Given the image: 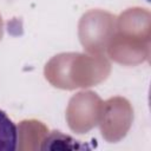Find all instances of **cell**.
Instances as JSON below:
<instances>
[{"instance_id": "obj_1", "label": "cell", "mask_w": 151, "mask_h": 151, "mask_svg": "<svg viewBox=\"0 0 151 151\" xmlns=\"http://www.w3.org/2000/svg\"><path fill=\"white\" fill-rule=\"evenodd\" d=\"M18 146V127L0 110V151H15Z\"/></svg>"}]
</instances>
